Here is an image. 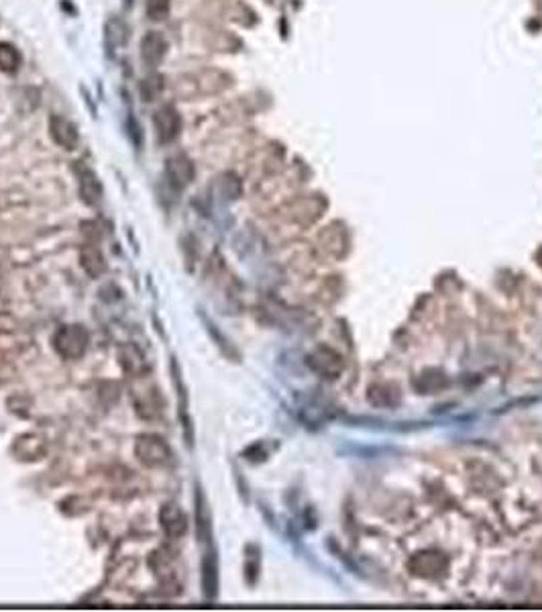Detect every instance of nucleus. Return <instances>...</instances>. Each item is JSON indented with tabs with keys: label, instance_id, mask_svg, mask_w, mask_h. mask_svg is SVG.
<instances>
[{
	"label": "nucleus",
	"instance_id": "20e7f679",
	"mask_svg": "<svg viewBox=\"0 0 542 612\" xmlns=\"http://www.w3.org/2000/svg\"><path fill=\"white\" fill-rule=\"evenodd\" d=\"M50 131L57 145L66 149H76V145H78V131L64 116H51Z\"/></svg>",
	"mask_w": 542,
	"mask_h": 612
},
{
	"label": "nucleus",
	"instance_id": "9d476101",
	"mask_svg": "<svg viewBox=\"0 0 542 612\" xmlns=\"http://www.w3.org/2000/svg\"><path fill=\"white\" fill-rule=\"evenodd\" d=\"M162 88H164V82H162V78H159V76H151V78H147V80H143V84H141L143 99L147 100V102L155 100L157 99V94L162 92Z\"/></svg>",
	"mask_w": 542,
	"mask_h": 612
},
{
	"label": "nucleus",
	"instance_id": "1a4fd4ad",
	"mask_svg": "<svg viewBox=\"0 0 542 612\" xmlns=\"http://www.w3.org/2000/svg\"><path fill=\"white\" fill-rule=\"evenodd\" d=\"M171 0H145V11L151 21H164L169 15Z\"/></svg>",
	"mask_w": 542,
	"mask_h": 612
},
{
	"label": "nucleus",
	"instance_id": "7ed1b4c3",
	"mask_svg": "<svg viewBox=\"0 0 542 612\" xmlns=\"http://www.w3.org/2000/svg\"><path fill=\"white\" fill-rule=\"evenodd\" d=\"M137 453H139L141 462H145L149 465L164 464L165 460L169 457V449L164 443V439H159V437H143V439H139Z\"/></svg>",
	"mask_w": 542,
	"mask_h": 612
},
{
	"label": "nucleus",
	"instance_id": "423d86ee",
	"mask_svg": "<svg viewBox=\"0 0 542 612\" xmlns=\"http://www.w3.org/2000/svg\"><path fill=\"white\" fill-rule=\"evenodd\" d=\"M80 194L86 202L96 204L102 196V188H100L98 178L92 169L88 167H80Z\"/></svg>",
	"mask_w": 542,
	"mask_h": 612
},
{
	"label": "nucleus",
	"instance_id": "f03ea898",
	"mask_svg": "<svg viewBox=\"0 0 542 612\" xmlns=\"http://www.w3.org/2000/svg\"><path fill=\"white\" fill-rule=\"evenodd\" d=\"M165 51H167V41H165L162 33L149 31V33L141 39V60H143L145 66H159V62L165 57Z\"/></svg>",
	"mask_w": 542,
	"mask_h": 612
},
{
	"label": "nucleus",
	"instance_id": "39448f33",
	"mask_svg": "<svg viewBox=\"0 0 542 612\" xmlns=\"http://www.w3.org/2000/svg\"><path fill=\"white\" fill-rule=\"evenodd\" d=\"M167 176L169 180L176 184V186H186L190 184V180L194 178V166L188 157L184 155H176V157H169L167 160Z\"/></svg>",
	"mask_w": 542,
	"mask_h": 612
},
{
	"label": "nucleus",
	"instance_id": "0eeeda50",
	"mask_svg": "<svg viewBox=\"0 0 542 612\" xmlns=\"http://www.w3.org/2000/svg\"><path fill=\"white\" fill-rule=\"evenodd\" d=\"M159 516H162V523H164L165 530H167L169 535H184V533H186L188 523H186V516H184L180 508H176V506H165L164 513L159 514Z\"/></svg>",
	"mask_w": 542,
	"mask_h": 612
},
{
	"label": "nucleus",
	"instance_id": "f257e3e1",
	"mask_svg": "<svg viewBox=\"0 0 542 612\" xmlns=\"http://www.w3.org/2000/svg\"><path fill=\"white\" fill-rule=\"evenodd\" d=\"M153 125H155V133H157L159 143H169V141H174L180 135V115H178V111L171 104H165V106L155 111Z\"/></svg>",
	"mask_w": 542,
	"mask_h": 612
},
{
	"label": "nucleus",
	"instance_id": "6e6552de",
	"mask_svg": "<svg viewBox=\"0 0 542 612\" xmlns=\"http://www.w3.org/2000/svg\"><path fill=\"white\" fill-rule=\"evenodd\" d=\"M21 66V55L11 43H0V69L4 74H15Z\"/></svg>",
	"mask_w": 542,
	"mask_h": 612
}]
</instances>
